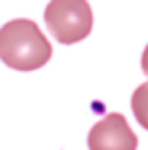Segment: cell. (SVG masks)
Returning <instances> with one entry per match:
<instances>
[{
  "mask_svg": "<svg viewBox=\"0 0 148 150\" xmlns=\"http://www.w3.org/2000/svg\"><path fill=\"white\" fill-rule=\"evenodd\" d=\"M51 43L37 23L14 18L0 28V59L16 71H35L51 59Z\"/></svg>",
  "mask_w": 148,
  "mask_h": 150,
  "instance_id": "1",
  "label": "cell"
},
{
  "mask_svg": "<svg viewBox=\"0 0 148 150\" xmlns=\"http://www.w3.org/2000/svg\"><path fill=\"white\" fill-rule=\"evenodd\" d=\"M49 33L63 45L83 41L93 26V14L87 0H51L45 8Z\"/></svg>",
  "mask_w": 148,
  "mask_h": 150,
  "instance_id": "2",
  "label": "cell"
},
{
  "mask_svg": "<svg viewBox=\"0 0 148 150\" xmlns=\"http://www.w3.org/2000/svg\"><path fill=\"white\" fill-rule=\"evenodd\" d=\"M89 150H136L138 138L122 114H108L89 130Z\"/></svg>",
  "mask_w": 148,
  "mask_h": 150,
  "instance_id": "3",
  "label": "cell"
},
{
  "mask_svg": "<svg viewBox=\"0 0 148 150\" xmlns=\"http://www.w3.org/2000/svg\"><path fill=\"white\" fill-rule=\"evenodd\" d=\"M132 112H134L138 124L144 130H148V81L142 83L140 87H136V91L132 96Z\"/></svg>",
  "mask_w": 148,
  "mask_h": 150,
  "instance_id": "4",
  "label": "cell"
},
{
  "mask_svg": "<svg viewBox=\"0 0 148 150\" xmlns=\"http://www.w3.org/2000/svg\"><path fill=\"white\" fill-rule=\"evenodd\" d=\"M142 71H144V75H148V45L142 53Z\"/></svg>",
  "mask_w": 148,
  "mask_h": 150,
  "instance_id": "5",
  "label": "cell"
}]
</instances>
